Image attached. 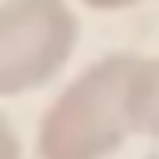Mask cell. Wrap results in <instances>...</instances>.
Wrapping results in <instances>:
<instances>
[{
    "label": "cell",
    "mask_w": 159,
    "mask_h": 159,
    "mask_svg": "<svg viewBox=\"0 0 159 159\" xmlns=\"http://www.w3.org/2000/svg\"><path fill=\"white\" fill-rule=\"evenodd\" d=\"M0 159H23L20 136H16V128L8 124V116H0Z\"/></svg>",
    "instance_id": "cell-4"
},
{
    "label": "cell",
    "mask_w": 159,
    "mask_h": 159,
    "mask_svg": "<svg viewBox=\"0 0 159 159\" xmlns=\"http://www.w3.org/2000/svg\"><path fill=\"white\" fill-rule=\"evenodd\" d=\"M78 51L70 0H0V101L43 89Z\"/></svg>",
    "instance_id": "cell-2"
},
{
    "label": "cell",
    "mask_w": 159,
    "mask_h": 159,
    "mask_svg": "<svg viewBox=\"0 0 159 159\" xmlns=\"http://www.w3.org/2000/svg\"><path fill=\"white\" fill-rule=\"evenodd\" d=\"M82 4L93 8V12H124V8H136L144 0H82Z\"/></svg>",
    "instance_id": "cell-5"
},
{
    "label": "cell",
    "mask_w": 159,
    "mask_h": 159,
    "mask_svg": "<svg viewBox=\"0 0 159 159\" xmlns=\"http://www.w3.org/2000/svg\"><path fill=\"white\" fill-rule=\"evenodd\" d=\"M136 54H105L85 66L43 113L35 132L39 159H113L132 136L128 82Z\"/></svg>",
    "instance_id": "cell-1"
},
{
    "label": "cell",
    "mask_w": 159,
    "mask_h": 159,
    "mask_svg": "<svg viewBox=\"0 0 159 159\" xmlns=\"http://www.w3.org/2000/svg\"><path fill=\"white\" fill-rule=\"evenodd\" d=\"M128 124L140 136L159 140V54L155 58L136 54L132 82H128Z\"/></svg>",
    "instance_id": "cell-3"
}]
</instances>
